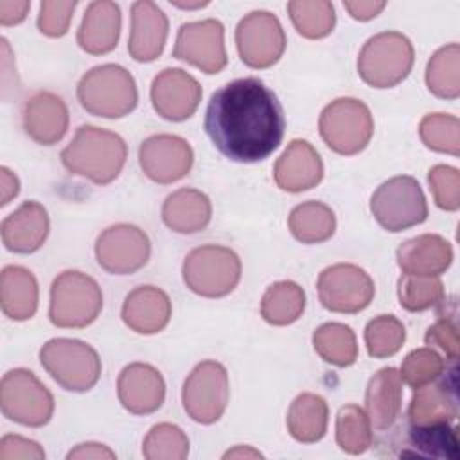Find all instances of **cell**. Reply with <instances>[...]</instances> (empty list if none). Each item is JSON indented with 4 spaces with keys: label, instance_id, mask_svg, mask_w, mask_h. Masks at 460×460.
Returning a JSON list of instances; mask_svg holds the SVG:
<instances>
[{
    "label": "cell",
    "instance_id": "1",
    "mask_svg": "<svg viewBox=\"0 0 460 460\" xmlns=\"http://www.w3.org/2000/svg\"><path fill=\"white\" fill-rule=\"evenodd\" d=\"M284 111L277 95L257 77H243L216 90L207 104L205 131L228 160L253 164L282 142Z\"/></svg>",
    "mask_w": 460,
    "mask_h": 460
},
{
    "label": "cell",
    "instance_id": "2",
    "mask_svg": "<svg viewBox=\"0 0 460 460\" xmlns=\"http://www.w3.org/2000/svg\"><path fill=\"white\" fill-rule=\"evenodd\" d=\"M126 158L128 147L120 135L90 124L81 126L61 151V162L68 172L97 185L111 183L120 174Z\"/></svg>",
    "mask_w": 460,
    "mask_h": 460
},
{
    "label": "cell",
    "instance_id": "3",
    "mask_svg": "<svg viewBox=\"0 0 460 460\" xmlns=\"http://www.w3.org/2000/svg\"><path fill=\"white\" fill-rule=\"evenodd\" d=\"M77 101L95 117L120 119L137 108V83L120 65H99L81 77L77 84Z\"/></svg>",
    "mask_w": 460,
    "mask_h": 460
},
{
    "label": "cell",
    "instance_id": "4",
    "mask_svg": "<svg viewBox=\"0 0 460 460\" xmlns=\"http://www.w3.org/2000/svg\"><path fill=\"white\" fill-rule=\"evenodd\" d=\"M413 59L411 41L402 32L385 31L363 45L358 56V74L372 88H392L408 77Z\"/></svg>",
    "mask_w": 460,
    "mask_h": 460
},
{
    "label": "cell",
    "instance_id": "5",
    "mask_svg": "<svg viewBox=\"0 0 460 460\" xmlns=\"http://www.w3.org/2000/svg\"><path fill=\"white\" fill-rule=\"evenodd\" d=\"M101 309L102 291L90 275L68 270L54 279L49 318L56 327L83 329L97 320Z\"/></svg>",
    "mask_w": 460,
    "mask_h": 460
},
{
    "label": "cell",
    "instance_id": "6",
    "mask_svg": "<svg viewBox=\"0 0 460 460\" xmlns=\"http://www.w3.org/2000/svg\"><path fill=\"white\" fill-rule=\"evenodd\" d=\"M181 275L192 293L205 298H219L232 293L239 284L241 259L226 246H198L187 253Z\"/></svg>",
    "mask_w": 460,
    "mask_h": 460
},
{
    "label": "cell",
    "instance_id": "7",
    "mask_svg": "<svg viewBox=\"0 0 460 460\" xmlns=\"http://www.w3.org/2000/svg\"><path fill=\"white\" fill-rule=\"evenodd\" d=\"M41 367L65 390L88 392L101 377L97 350L74 338H52L40 350Z\"/></svg>",
    "mask_w": 460,
    "mask_h": 460
},
{
    "label": "cell",
    "instance_id": "8",
    "mask_svg": "<svg viewBox=\"0 0 460 460\" xmlns=\"http://www.w3.org/2000/svg\"><path fill=\"white\" fill-rule=\"evenodd\" d=\"M318 129L329 149L350 156L368 146L374 133V119L363 101L340 97L323 108Z\"/></svg>",
    "mask_w": 460,
    "mask_h": 460
},
{
    "label": "cell",
    "instance_id": "9",
    "mask_svg": "<svg viewBox=\"0 0 460 460\" xmlns=\"http://www.w3.org/2000/svg\"><path fill=\"white\" fill-rule=\"evenodd\" d=\"M370 210L388 232H402L428 217L424 192L411 176H394L383 181L370 198Z\"/></svg>",
    "mask_w": 460,
    "mask_h": 460
},
{
    "label": "cell",
    "instance_id": "10",
    "mask_svg": "<svg viewBox=\"0 0 460 460\" xmlns=\"http://www.w3.org/2000/svg\"><path fill=\"white\" fill-rule=\"evenodd\" d=\"M0 406L9 420L41 428L52 419L54 397L31 370L14 368L2 377Z\"/></svg>",
    "mask_w": 460,
    "mask_h": 460
},
{
    "label": "cell",
    "instance_id": "11",
    "mask_svg": "<svg viewBox=\"0 0 460 460\" xmlns=\"http://www.w3.org/2000/svg\"><path fill=\"white\" fill-rule=\"evenodd\" d=\"M230 397L226 368L207 359L198 363L181 388V402L187 415L199 424H212L221 419Z\"/></svg>",
    "mask_w": 460,
    "mask_h": 460
},
{
    "label": "cell",
    "instance_id": "12",
    "mask_svg": "<svg viewBox=\"0 0 460 460\" xmlns=\"http://www.w3.org/2000/svg\"><path fill=\"white\" fill-rule=\"evenodd\" d=\"M318 298L327 311L354 314L370 305L376 288L370 275L349 262L325 268L316 282Z\"/></svg>",
    "mask_w": 460,
    "mask_h": 460
},
{
    "label": "cell",
    "instance_id": "13",
    "mask_svg": "<svg viewBox=\"0 0 460 460\" xmlns=\"http://www.w3.org/2000/svg\"><path fill=\"white\" fill-rule=\"evenodd\" d=\"M235 45L246 66L270 68L286 50V34L275 14L270 11H252L235 29Z\"/></svg>",
    "mask_w": 460,
    "mask_h": 460
},
{
    "label": "cell",
    "instance_id": "14",
    "mask_svg": "<svg viewBox=\"0 0 460 460\" xmlns=\"http://www.w3.org/2000/svg\"><path fill=\"white\" fill-rule=\"evenodd\" d=\"M151 255V243L144 230L119 223L108 226L95 243V257L102 270L113 275H131L144 268Z\"/></svg>",
    "mask_w": 460,
    "mask_h": 460
},
{
    "label": "cell",
    "instance_id": "15",
    "mask_svg": "<svg viewBox=\"0 0 460 460\" xmlns=\"http://www.w3.org/2000/svg\"><path fill=\"white\" fill-rule=\"evenodd\" d=\"M172 56L205 74L221 72L228 61L223 23L214 18L183 23L178 31Z\"/></svg>",
    "mask_w": 460,
    "mask_h": 460
},
{
    "label": "cell",
    "instance_id": "16",
    "mask_svg": "<svg viewBox=\"0 0 460 460\" xmlns=\"http://www.w3.org/2000/svg\"><path fill=\"white\" fill-rule=\"evenodd\" d=\"M138 162L149 180L165 185L189 174L194 153L178 135H153L140 144Z\"/></svg>",
    "mask_w": 460,
    "mask_h": 460
},
{
    "label": "cell",
    "instance_id": "17",
    "mask_svg": "<svg viewBox=\"0 0 460 460\" xmlns=\"http://www.w3.org/2000/svg\"><path fill=\"white\" fill-rule=\"evenodd\" d=\"M199 83L181 68L162 70L151 84L155 111L165 120L180 122L194 115L201 101Z\"/></svg>",
    "mask_w": 460,
    "mask_h": 460
},
{
    "label": "cell",
    "instance_id": "18",
    "mask_svg": "<svg viewBox=\"0 0 460 460\" xmlns=\"http://www.w3.org/2000/svg\"><path fill=\"white\" fill-rule=\"evenodd\" d=\"M117 395L129 413L147 415L162 406L165 399V383L153 365L129 363L119 374Z\"/></svg>",
    "mask_w": 460,
    "mask_h": 460
},
{
    "label": "cell",
    "instance_id": "19",
    "mask_svg": "<svg viewBox=\"0 0 460 460\" xmlns=\"http://www.w3.org/2000/svg\"><path fill=\"white\" fill-rule=\"evenodd\" d=\"M273 178L279 189L302 192L316 187L323 178V164L318 151L307 140L295 138L277 158Z\"/></svg>",
    "mask_w": 460,
    "mask_h": 460
},
{
    "label": "cell",
    "instance_id": "20",
    "mask_svg": "<svg viewBox=\"0 0 460 460\" xmlns=\"http://www.w3.org/2000/svg\"><path fill=\"white\" fill-rule=\"evenodd\" d=\"M167 34V16L155 2L140 0L131 5V32L128 52L135 61H155L164 52Z\"/></svg>",
    "mask_w": 460,
    "mask_h": 460
},
{
    "label": "cell",
    "instance_id": "21",
    "mask_svg": "<svg viewBox=\"0 0 460 460\" xmlns=\"http://www.w3.org/2000/svg\"><path fill=\"white\" fill-rule=\"evenodd\" d=\"M440 377L415 388V394L408 406L410 426L451 424L456 419L458 404L455 370H451L447 379Z\"/></svg>",
    "mask_w": 460,
    "mask_h": 460
},
{
    "label": "cell",
    "instance_id": "22",
    "mask_svg": "<svg viewBox=\"0 0 460 460\" xmlns=\"http://www.w3.org/2000/svg\"><path fill=\"white\" fill-rule=\"evenodd\" d=\"M68 108L52 92H34L23 104V129L41 146L59 142L68 129Z\"/></svg>",
    "mask_w": 460,
    "mask_h": 460
},
{
    "label": "cell",
    "instance_id": "23",
    "mask_svg": "<svg viewBox=\"0 0 460 460\" xmlns=\"http://www.w3.org/2000/svg\"><path fill=\"white\" fill-rule=\"evenodd\" d=\"M49 226L45 207L38 201H23L2 221V243L9 252L32 253L43 246Z\"/></svg>",
    "mask_w": 460,
    "mask_h": 460
},
{
    "label": "cell",
    "instance_id": "24",
    "mask_svg": "<svg viewBox=\"0 0 460 460\" xmlns=\"http://www.w3.org/2000/svg\"><path fill=\"white\" fill-rule=\"evenodd\" d=\"M397 264L404 275L438 277L453 261L451 244L437 234H422L404 241L397 252Z\"/></svg>",
    "mask_w": 460,
    "mask_h": 460
},
{
    "label": "cell",
    "instance_id": "25",
    "mask_svg": "<svg viewBox=\"0 0 460 460\" xmlns=\"http://www.w3.org/2000/svg\"><path fill=\"white\" fill-rule=\"evenodd\" d=\"M171 300L155 286H138L128 293L122 304L124 323L138 334L160 332L171 320Z\"/></svg>",
    "mask_w": 460,
    "mask_h": 460
},
{
    "label": "cell",
    "instance_id": "26",
    "mask_svg": "<svg viewBox=\"0 0 460 460\" xmlns=\"http://www.w3.org/2000/svg\"><path fill=\"white\" fill-rule=\"evenodd\" d=\"M120 36V7L110 0L92 2L77 29L79 47L92 54H108Z\"/></svg>",
    "mask_w": 460,
    "mask_h": 460
},
{
    "label": "cell",
    "instance_id": "27",
    "mask_svg": "<svg viewBox=\"0 0 460 460\" xmlns=\"http://www.w3.org/2000/svg\"><path fill=\"white\" fill-rule=\"evenodd\" d=\"M402 404V379L399 370L394 367H385L377 370L365 392L367 417L372 428L383 431L388 429L399 417Z\"/></svg>",
    "mask_w": 460,
    "mask_h": 460
},
{
    "label": "cell",
    "instance_id": "28",
    "mask_svg": "<svg viewBox=\"0 0 460 460\" xmlns=\"http://www.w3.org/2000/svg\"><path fill=\"white\" fill-rule=\"evenodd\" d=\"M212 217V205L207 194L198 189H178L162 205V219L167 228L178 234H196Z\"/></svg>",
    "mask_w": 460,
    "mask_h": 460
},
{
    "label": "cell",
    "instance_id": "29",
    "mask_svg": "<svg viewBox=\"0 0 460 460\" xmlns=\"http://www.w3.org/2000/svg\"><path fill=\"white\" fill-rule=\"evenodd\" d=\"M0 304L5 316L23 322L38 309L36 277L22 266H5L0 275Z\"/></svg>",
    "mask_w": 460,
    "mask_h": 460
},
{
    "label": "cell",
    "instance_id": "30",
    "mask_svg": "<svg viewBox=\"0 0 460 460\" xmlns=\"http://www.w3.org/2000/svg\"><path fill=\"white\" fill-rule=\"evenodd\" d=\"M327 422L329 406L325 399L311 392L296 395L288 410V431L295 440L302 444H313L323 438Z\"/></svg>",
    "mask_w": 460,
    "mask_h": 460
},
{
    "label": "cell",
    "instance_id": "31",
    "mask_svg": "<svg viewBox=\"0 0 460 460\" xmlns=\"http://www.w3.org/2000/svg\"><path fill=\"white\" fill-rule=\"evenodd\" d=\"M293 237L304 244H318L332 237L336 216L322 201H304L296 205L288 219Z\"/></svg>",
    "mask_w": 460,
    "mask_h": 460
},
{
    "label": "cell",
    "instance_id": "32",
    "mask_svg": "<svg viewBox=\"0 0 460 460\" xmlns=\"http://www.w3.org/2000/svg\"><path fill=\"white\" fill-rule=\"evenodd\" d=\"M304 307V289L293 280H279L264 291L261 316L271 325H289L302 316Z\"/></svg>",
    "mask_w": 460,
    "mask_h": 460
},
{
    "label": "cell",
    "instance_id": "33",
    "mask_svg": "<svg viewBox=\"0 0 460 460\" xmlns=\"http://www.w3.org/2000/svg\"><path fill=\"white\" fill-rule=\"evenodd\" d=\"M313 345L316 354L334 367H350L358 359L356 334L345 323L320 325L313 334Z\"/></svg>",
    "mask_w": 460,
    "mask_h": 460
},
{
    "label": "cell",
    "instance_id": "34",
    "mask_svg": "<svg viewBox=\"0 0 460 460\" xmlns=\"http://www.w3.org/2000/svg\"><path fill=\"white\" fill-rule=\"evenodd\" d=\"M428 90L440 99H456L460 95V47L449 43L440 47L426 66Z\"/></svg>",
    "mask_w": 460,
    "mask_h": 460
},
{
    "label": "cell",
    "instance_id": "35",
    "mask_svg": "<svg viewBox=\"0 0 460 460\" xmlns=\"http://www.w3.org/2000/svg\"><path fill=\"white\" fill-rule=\"evenodd\" d=\"M288 13L296 32L307 40L325 38L336 25L334 7L325 0H293Z\"/></svg>",
    "mask_w": 460,
    "mask_h": 460
},
{
    "label": "cell",
    "instance_id": "36",
    "mask_svg": "<svg viewBox=\"0 0 460 460\" xmlns=\"http://www.w3.org/2000/svg\"><path fill=\"white\" fill-rule=\"evenodd\" d=\"M336 444L349 455H361L372 446V424L358 404H345L338 410Z\"/></svg>",
    "mask_w": 460,
    "mask_h": 460
},
{
    "label": "cell",
    "instance_id": "37",
    "mask_svg": "<svg viewBox=\"0 0 460 460\" xmlns=\"http://www.w3.org/2000/svg\"><path fill=\"white\" fill-rule=\"evenodd\" d=\"M444 284L438 277L404 275L397 282V296L401 307L411 313L426 311L444 300Z\"/></svg>",
    "mask_w": 460,
    "mask_h": 460
},
{
    "label": "cell",
    "instance_id": "38",
    "mask_svg": "<svg viewBox=\"0 0 460 460\" xmlns=\"http://www.w3.org/2000/svg\"><path fill=\"white\" fill-rule=\"evenodd\" d=\"M142 453L147 460H183L189 455V438L181 428L160 422L146 435Z\"/></svg>",
    "mask_w": 460,
    "mask_h": 460
},
{
    "label": "cell",
    "instance_id": "39",
    "mask_svg": "<svg viewBox=\"0 0 460 460\" xmlns=\"http://www.w3.org/2000/svg\"><path fill=\"white\" fill-rule=\"evenodd\" d=\"M420 140L437 153L460 155V120L449 113H429L419 124Z\"/></svg>",
    "mask_w": 460,
    "mask_h": 460
},
{
    "label": "cell",
    "instance_id": "40",
    "mask_svg": "<svg viewBox=\"0 0 460 460\" xmlns=\"http://www.w3.org/2000/svg\"><path fill=\"white\" fill-rule=\"evenodd\" d=\"M406 329L392 314H379L365 327V345L372 358H390L402 347Z\"/></svg>",
    "mask_w": 460,
    "mask_h": 460
},
{
    "label": "cell",
    "instance_id": "41",
    "mask_svg": "<svg viewBox=\"0 0 460 460\" xmlns=\"http://www.w3.org/2000/svg\"><path fill=\"white\" fill-rule=\"evenodd\" d=\"M410 444L433 458H455L458 455V437L451 424L410 426Z\"/></svg>",
    "mask_w": 460,
    "mask_h": 460
},
{
    "label": "cell",
    "instance_id": "42",
    "mask_svg": "<svg viewBox=\"0 0 460 460\" xmlns=\"http://www.w3.org/2000/svg\"><path fill=\"white\" fill-rule=\"evenodd\" d=\"M444 368H446V363L440 358V354L431 347H422V349L411 350L404 358L399 376L408 386L415 390L440 377L444 374Z\"/></svg>",
    "mask_w": 460,
    "mask_h": 460
},
{
    "label": "cell",
    "instance_id": "43",
    "mask_svg": "<svg viewBox=\"0 0 460 460\" xmlns=\"http://www.w3.org/2000/svg\"><path fill=\"white\" fill-rule=\"evenodd\" d=\"M429 189L437 207L444 210L460 208V172L451 165H433L428 172Z\"/></svg>",
    "mask_w": 460,
    "mask_h": 460
},
{
    "label": "cell",
    "instance_id": "44",
    "mask_svg": "<svg viewBox=\"0 0 460 460\" xmlns=\"http://www.w3.org/2000/svg\"><path fill=\"white\" fill-rule=\"evenodd\" d=\"M77 2L65 0H45L40 4L38 29L49 38H61L66 34L72 20V13Z\"/></svg>",
    "mask_w": 460,
    "mask_h": 460
},
{
    "label": "cell",
    "instance_id": "45",
    "mask_svg": "<svg viewBox=\"0 0 460 460\" xmlns=\"http://www.w3.org/2000/svg\"><path fill=\"white\" fill-rule=\"evenodd\" d=\"M424 341L428 347H437L438 350H442L449 361H456L460 341H458V327L453 318H446V316L438 318L426 331Z\"/></svg>",
    "mask_w": 460,
    "mask_h": 460
},
{
    "label": "cell",
    "instance_id": "46",
    "mask_svg": "<svg viewBox=\"0 0 460 460\" xmlns=\"http://www.w3.org/2000/svg\"><path fill=\"white\" fill-rule=\"evenodd\" d=\"M43 447L20 435H5L0 440V460H43Z\"/></svg>",
    "mask_w": 460,
    "mask_h": 460
},
{
    "label": "cell",
    "instance_id": "47",
    "mask_svg": "<svg viewBox=\"0 0 460 460\" xmlns=\"http://www.w3.org/2000/svg\"><path fill=\"white\" fill-rule=\"evenodd\" d=\"M31 2L27 0H0V23L4 27L16 25L25 20Z\"/></svg>",
    "mask_w": 460,
    "mask_h": 460
},
{
    "label": "cell",
    "instance_id": "48",
    "mask_svg": "<svg viewBox=\"0 0 460 460\" xmlns=\"http://www.w3.org/2000/svg\"><path fill=\"white\" fill-rule=\"evenodd\" d=\"M343 7L349 11V14L354 20L367 22V20L376 18L386 7V2H376V0H356V2H350V0H347V2H343Z\"/></svg>",
    "mask_w": 460,
    "mask_h": 460
},
{
    "label": "cell",
    "instance_id": "49",
    "mask_svg": "<svg viewBox=\"0 0 460 460\" xmlns=\"http://www.w3.org/2000/svg\"><path fill=\"white\" fill-rule=\"evenodd\" d=\"M66 458H95V460H102V458H108V460H113L115 458V453L106 447L104 444H97V442H84V444H79L75 446L68 455Z\"/></svg>",
    "mask_w": 460,
    "mask_h": 460
},
{
    "label": "cell",
    "instance_id": "50",
    "mask_svg": "<svg viewBox=\"0 0 460 460\" xmlns=\"http://www.w3.org/2000/svg\"><path fill=\"white\" fill-rule=\"evenodd\" d=\"M0 172H2V205H7L20 192V181L16 174L11 172L7 167H2Z\"/></svg>",
    "mask_w": 460,
    "mask_h": 460
},
{
    "label": "cell",
    "instance_id": "51",
    "mask_svg": "<svg viewBox=\"0 0 460 460\" xmlns=\"http://www.w3.org/2000/svg\"><path fill=\"white\" fill-rule=\"evenodd\" d=\"M262 458V455L259 453V451H255V449H252V447H244V446H237V447H234V449H230V451H226L225 455H223V458Z\"/></svg>",
    "mask_w": 460,
    "mask_h": 460
},
{
    "label": "cell",
    "instance_id": "52",
    "mask_svg": "<svg viewBox=\"0 0 460 460\" xmlns=\"http://www.w3.org/2000/svg\"><path fill=\"white\" fill-rule=\"evenodd\" d=\"M172 5L176 7H181V9H198V7H205L208 5V2H194V4H185V2H171Z\"/></svg>",
    "mask_w": 460,
    "mask_h": 460
}]
</instances>
